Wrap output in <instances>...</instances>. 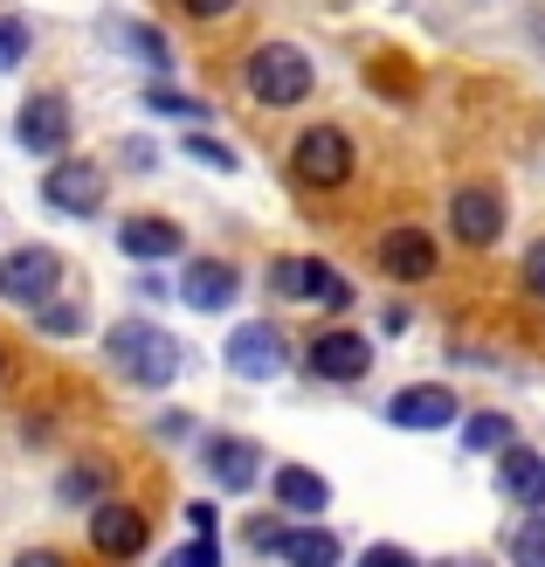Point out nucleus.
Masks as SVG:
<instances>
[{"label": "nucleus", "mask_w": 545, "mask_h": 567, "mask_svg": "<svg viewBox=\"0 0 545 567\" xmlns=\"http://www.w3.org/2000/svg\"><path fill=\"white\" fill-rule=\"evenodd\" d=\"M511 567H545V513H532L511 533Z\"/></svg>", "instance_id": "26"}, {"label": "nucleus", "mask_w": 545, "mask_h": 567, "mask_svg": "<svg viewBox=\"0 0 545 567\" xmlns=\"http://www.w3.org/2000/svg\"><path fill=\"white\" fill-rule=\"evenodd\" d=\"M180 8H187L193 21H221V14H235V0H180Z\"/></svg>", "instance_id": "30"}, {"label": "nucleus", "mask_w": 545, "mask_h": 567, "mask_svg": "<svg viewBox=\"0 0 545 567\" xmlns=\"http://www.w3.org/2000/svg\"><path fill=\"white\" fill-rule=\"evenodd\" d=\"M338 554H346V547H338V533L318 526V519L276 533V560H283V567H338Z\"/></svg>", "instance_id": "18"}, {"label": "nucleus", "mask_w": 545, "mask_h": 567, "mask_svg": "<svg viewBox=\"0 0 545 567\" xmlns=\"http://www.w3.org/2000/svg\"><path fill=\"white\" fill-rule=\"evenodd\" d=\"M325 270H332V264H318V257H276V264H270V291H276V298H318Z\"/></svg>", "instance_id": "19"}, {"label": "nucleus", "mask_w": 545, "mask_h": 567, "mask_svg": "<svg viewBox=\"0 0 545 567\" xmlns=\"http://www.w3.org/2000/svg\"><path fill=\"white\" fill-rule=\"evenodd\" d=\"M146 540H153V526H146L138 505H125V498L91 505V547L104 560H138V554H146Z\"/></svg>", "instance_id": "10"}, {"label": "nucleus", "mask_w": 545, "mask_h": 567, "mask_svg": "<svg viewBox=\"0 0 545 567\" xmlns=\"http://www.w3.org/2000/svg\"><path fill=\"white\" fill-rule=\"evenodd\" d=\"M14 138L35 159H63L70 153V138H76V118H70V97L63 91H35L21 104V118H14Z\"/></svg>", "instance_id": "6"}, {"label": "nucleus", "mask_w": 545, "mask_h": 567, "mask_svg": "<svg viewBox=\"0 0 545 567\" xmlns=\"http://www.w3.org/2000/svg\"><path fill=\"white\" fill-rule=\"evenodd\" d=\"M449 229L463 249H491L504 236V194L491 181H470V187H455L449 194Z\"/></svg>", "instance_id": "7"}, {"label": "nucleus", "mask_w": 545, "mask_h": 567, "mask_svg": "<svg viewBox=\"0 0 545 567\" xmlns=\"http://www.w3.org/2000/svg\"><path fill=\"white\" fill-rule=\"evenodd\" d=\"M166 567H221V540H214V533H193L187 547H174Z\"/></svg>", "instance_id": "28"}, {"label": "nucleus", "mask_w": 545, "mask_h": 567, "mask_svg": "<svg viewBox=\"0 0 545 567\" xmlns=\"http://www.w3.org/2000/svg\"><path fill=\"white\" fill-rule=\"evenodd\" d=\"M208 477L221 492H249L255 477H263V450H255L249 436H214L208 443Z\"/></svg>", "instance_id": "17"}, {"label": "nucleus", "mask_w": 545, "mask_h": 567, "mask_svg": "<svg viewBox=\"0 0 545 567\" xmlns=\"http://www.w3.org/2000/svg\"><path fill=\"white\" fill-rule=\"evenodd\" d=\"M118 249L132 264H166V257L187 249V236H180V221H166V215H132L118 229Z\"/></svg>", "instance_id": "16"}, {"label": "nucleus", "mask_w": 545, "mask_h": 567, "mask_svg": "<svg viewBox=\"0 0 545 567\" xmlns=\"http://www.w3.org/2000/svg\"><path fill=\"white\" fill-rule=\"evenodd\" d=\"M221 360H228V374H242V381H276L283 367H291V339H283V326L255 319V326H235V332H228Z\"/></svg>", "instance_id": "5"}, {"label": "nucleus", "mask_w": 545, "mask_h": 567, "mask_svg": "<svg viewBox=\"0 0 545 567\" xmlns=\"http://www.w3.org/2000/svg\"><path fill=\"white\" fill-rule=\"evenodd\" d=\"M0 374H8V353H0Z\"/></svg>", "instance_id": "34"}, {"label": "nucleus", "mask_w": 545, "mask_h": 567, "mask_svg": "<svg viewBox=\"0 0 545 567\" xmlns=\"http://www.w3.org/2000/svg\"><path fill=\"white\" fill-rule=\"evenodd\" d=\"M353 166H359L353 132H338V125H311V132H297V146H291V174H297V187L332 194V187L353 181Z\"/></svg>", "instance_id": "3"}, {"label": "nucleus", "mask_w": 545, "mask_h": 567, "mask_svg": "<svg viewBox=\"0 0 545 567\" xmlns=\"http://www.w3.org/2000/svg\"><path fill=\"white\" fill-rule=\"evenodd\" d=\"M436 236H428V229H387L380 236V270L394 277V284H428V277H436Z\"/></svg>", "instance_id": "12"}, {"label": "nucleus", "mask_w": 545, "mask_h": 567, "mask_svg": "<svg viewBox=\"0 0 545 567\" xmlns=\"http://www.w3.org/2000/svg\"><path fill=\"white\" fill-rule=\"evenodd\" d=\"M28 49H35V35H28V21L21 14H0V76L21 70L28 63Z\"/></svg>", "instance_id": "24"}, {"label": "nucleus", "mask_w": 545, "mask_h": 567, "mask_svg": "<svg viewBox=\"0 0 545 567\" xmlns=\"http://www.w3.org/2000/svg\"><path fill=\"white\" fill-rule=\"evenodd\" d=\"M35 332H49V339H76L83 332V305H35Z\"/></svg>", "instance_id": "27"}, {"label": "nucleus", "mask_w": 545, "mask_h": 567, "mask_svg": "<svg viewBox=\"0 0 545 567\" xmlns=\"http://www.w3.org/2000/svg\"><path fill=\"white\" fill-rule=\"evenodd\" d=\"M180 298H187L193 311H228V305L242 298V270L221 264V257H193L187 277H180Z\"/></svg>", "instance_id": "15"}, {"label": "nucleus", "mask_w": 545, "mask_h": 567, "mask_svg": "<svg viewBox=\"0 0 545 567\" xmlns=\"http://www.w3.org/2000/svg\"><path fill=\"white\" fill-rule=\"evenodd\" d=\"M270 492H276V513H291V519H318L325 505H332V477H325V471H311V464H276Z\"/></svg>", "instance_id": "14"}, {"label": "nucleus", "mask_w": 545, "mask_h": 567, "mask_svg": "<svg viewBox=\"0 0 545 567\" xmlns=\"http://www.w3.org/2000/svg\"><path fill=\"white\" fill-rule=\"evenodd\" d=\"M463 415L455 409V394L442 381H421V388H400L394 402H387V422L394 430H449V422Z\"/></svg>", "instance_id": "11"}, {"label": "nucleus", "mask_w": 545, "mask_h": 567, "mask_svg": "<svg viewBox=\"0 0 545 567\" xmlns=\"http://www.w3.org/2000/svg\"><path fill=\"white\" fill-rule=\"evenodd\" d=\"M187 526L193 533H214V505H187Z\"/></svg>", "instance_id": "33"}, {"label": "nucleus", "mask_w": 545, "mask_h": 567, "mask_svg": "<svg viewBox=\"0 0 545 567\" xmlns=\"http://www.w3.org/2000/svg\"><path fill=\"white\" fill-rule=\"evenodd\" d=\"M104 485H111L104 464H70L63 485H55V498H63V505H104Z\"/></svg>", "instance_id": "21"}, {"label": "nucleus", "mask_w": 545, "mask_h": 567, "mask_svg": "<svg viewBox=\"0 0 545 567\" xmlns=\"http://www.w3.org/2000/svg\"><path fill=\"white\" fill-rule=\"evenodd\" d=\"M104 166L97 159H49V174H42V202L55 208V215H70V221H91L97 208H104Z\"/></svg>", "instance_id": "4"}, {"label": "nucleus", "mask_w": 545, "mask_h": 567, "mask_svg": "<svg viewBox=\"0 0 545 567\" xmlns=\"http://www.w3.org/2000/svg\"><path fill=\"white\" fill-rule=\"evenodd\" d=\"M55 284H63V257H55V249H42V243H28V249H14V257H0V298H8V305H49Z\"/></svg>", "instance_id": "8"}, {"label": "nucleus", "mask_w": 545, "mask_h": 567, "mask_svg": "<svg viewBox=\"0 0 545 567\" xmlns=\"http://www.w3.org/2000/svg\"><path fill=\"white\" fill-rule=\"evenodd\" d=\"M111 42H132V55H138V63H153V70H174V42H166L153 21H111Z\"/></svg>", "instance_id": "20"}, {"label": "nucleus", "mask_w": 545, "mask_h": 567, "mask_svg": "<svg viewBox=\"0 0 545 567\" xmlns=\"http://www.w3.org/2000/svg\"><path fill=\"white\" fill-rule=\"evenodd\" d=\"M180 153L200 159V166H214V174H235V166H242L235 146H228V138H208V132H187V138H180Z\"/></svg>", "instance_id": "23"}, {"label": "nucleus", "mask_w": 545, "mask_h": 567, "mask_svg": "<svg viewBox=\"0 0 545 567\" xmlns=\"http://www.w3.org/2000/svg\"><path fill=\"white\" fill-rule=\"evenodd\" d=\"M146 111H153V118H200L208 104L187 97V91H174V83H153V91H146Z\"/></svg>", "instance_id": "25"}, {"label": "nucleus", "mask_w": 545, "mask_h": 567, "mask_svg": "<svg viewBox=\"0 0 545 567\" xmlns=\"http://www.w3.org/2000/svg\"><path fill=\"white\" fill-rule=\"evenodd\" d=\"M359 567H415V560H408V554H400V547H373V554H366Z\"/></svg>", "instance_id": "32"}, {"label": "nucleus", "mask_w": 545, "mask_h": 567, "mask_svg": "<svg viewBox=\"0 0 545 567\" xmlns=\"http://www.w3.org/2000/svg\"><path fill=\"white\" fill-rule=\"evenodd\" d=\"M242 83H249V97L255 104H270V111H291L311 97V55L297 42H263V49H249V63H242Z\"/></svg>", "instance_id": "2"}, {"label": "nucleus", "mask_w": 545, "mask_h": 567, "mask_svg": "<svg viewBox=\"0 0 545 567\" xmlns=\"http://www.w3.org/2000/svg\"><path fill=\"white\" fill-rule=\"evenodd\" d=\"M463 443L476 450V457H497V450H511V415H497V409L470 415V422H463Z\"/></svg>", "instance_id": "22"}, {"label": "nucleus", "mask_w": 545, "mask_h": 567, "mask_svg": "<svg viewBox=\"0 0 545 567\" xmlns=\"http://www.w3.org/2000/svg\"><path fill=\"white\" fill-rule=\"evenodd\" d=\"M14 567H70L55 547H28V554H14Z\"/></svg>", "instance_id": "31"}, {"label": "nucleus", "mask_w": 545, "mask_h": 567, "mask_svg": "<svg viewBox=\"0 0 545 567\" xmlns=\"http://www.w3.org/2000/svg\"><path fill=\"white\" fill-rule=\"evenodd\" d=\"M525 291H532V298H545V236L525 249Z\"/></svg>", "instance_id": "29"}, {"label": "nucleus", "mask_w": 545, "mask_h": 567, "mask_svg": "<svg viewBox=\"0 0 545 567\" xmlns=\"http://www.w3.org/2000/svg\"><path fill=\"white\" fill-rule=\"evenodd\" d=\"M304 367H311V381H332V388H353V381H366V367H373V347L353 332V326H325L318 339H311V353H304Z\"/></svg>", "instance_id": "9"}, {"label": "nucleus", "mask_w": 545, "mask_h": 567, "mask_svg": "<svg viewBox=\"0 0 545 567\" xmlns=\"http://www.w3.org/2000/svg\"><path fill=\"white\" fill-rule=\"evenodd\" d=\"M104 360L118 367V381H132V388H174V374H180V347H174V332H166V326H146V319L111 326Z\"/></svg>", "instance_id": "1"}, {"label": "nucleus", "mask_w": 545, "mask_h": 567, "mask_svg": "<svg viewBox=\"0 0 545 567\" xmlns=\"http://www.w3.org/2000/svg\"><path fill=\"white\" fill-rule=\"evenodd\" d=\"M497 492L511 505H525V513H545V457H538L532 443L497 450Z\"/></svg>", "instance_id": "13"}]
</instances>
